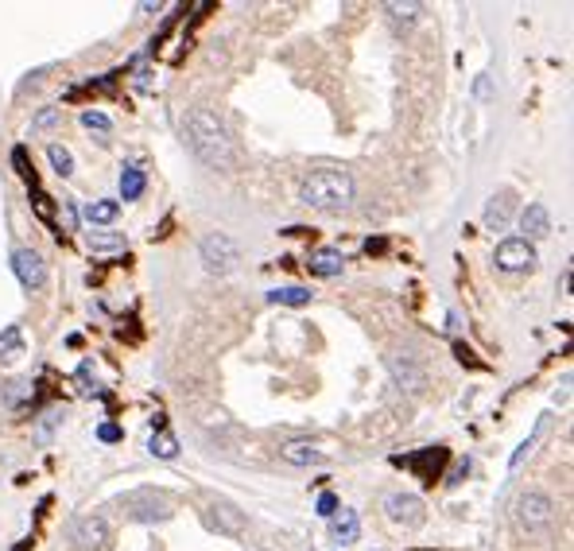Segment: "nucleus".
<instances>
[{"instance_id": "f257e3e1", "label": "nucleus", "mask_w": 574, "mask_h": 551, "mask_svg": "<svg viewBox=\"0 0 574 551\" xmlns=\"http://www.w3.org/2000/svg\"><path fill=\"white\" fill-rule=\"evenodd\" d=\"M187 140H190V152L206 167H214V172H233L237 167V148L229 140V129L206 105L187 116Z\"/></svg>"}, {"instance_id": "f03ea898", "label": "nucleus", "mask_w": 574, "mask_h": 551, "mask_svg": "<svg viewBox=\"0 0 574 551\" xmlns=\"http://www.w3.org/2000/svg\"><path fill=\"white\" fill-rule=\"evenodd\" d=\"M299 198L315 210H342L354 203V175L342 172V167H318L303 179Z\"/></svg>"}, {"instance_id": "7ed1b4c3", "label": "nucleus", "mask_w": 574, "mask_h": 551, "mask_svg": "<svg viewBox=\"0 0 574 551\" xmlns=\"http://www.w3.org/2000/svg\"><path fill=\"white\" fill-rule=\"evenodd\" d=\"M198 252H202V264H206L210 272H233L241 264V249L229 233H206Z\"/></svg>"}, {"instance_id": "20e7f679", "label": "nucleus", "mask_w": 574, "mask_h": 551, "mask_svg": "<svg viewBox=\"0 0 574 551\" xmlns=\"http://www.w3.org/2000/svg\"><path fill=\"white\" fill-rule=\"evenodd\" d=\"M121 505L129 508L136 521H163V516H171V497L163 490H136L129 497H121Z\"/></svg>"}, {"instance_id": "39448f33", "label": "nucleus", "mask_w": 574, "mask_h": 551, "mask_svg": "<svg viewBox=\"0 0 574 551\" xmlns=\"http://www.w3.org/2000/svg\"><path fill=\"white\" fill-rule=\"evenodd\" d=\"M493 264L501 272H531L536 268V249H531V241H524V237H505L493 252Z\"/></svg>"}, {"instance_id": "423d86ee", "label": "nucleus", "mask_w": 574, "mask_h": 551, "mask_svg": "<svg viewBox=\"0 0 574 551\" xmlns=\"http://www.w3.org/2000/svg\"><path fill=\"white\" fill-rule=\"evenodd\" d=\"M551 516H555V505H551L547 493H524L516 501V524L524 528V532H539V528H547Z\"/></svg>"}, {"instance_id": "0eeeda50", "label": "nucleus", "mask_w": 574, "mask_h": 551, "mask_svg": "<svg viewBox=\"0 0 574 551\" xmlns=\"http://www.w3.org/2000/svg\"><path fill=\"white\" fill-rule=\"evenodd\" d=\"M12 272H16V280L24 283L28 291H39L47 283V264H44V257H39L36 249H16L12 252Z\"/></svg>"}, {"instance_id": "6e6552de", "label": "nucleus", "mask_w": 574, "mask_h": 551, "mask_svg": "<svg viewBox=\"0 0 574 551\" xmlns=\"http://www.w3.org/2000/svg\"><path fill=\"white\" fill-rule=\"evenodd\" d=\"M385 513H388V521L416 528L423 521V501H419L416 493H392L388 501H385Z\"/></svg>"}, {"instance_id": "1a4fd4ad", "label": "nucleus", "mask_w": 574, "mask_h": 551, "mask_svg": "<svg viewBox=\"0 0 574 551\" xmlns=\"http://www.w3.org/2000/svg\"><path fill=\"white\" fill-rule=\"evenodd\" d=\"M206 524L218 528V532H226V536H241L244 532V513H237V508L226 505V501H214L206 508Z\"/></svg>"}, {"instance_id": "9d476101", "label": "nucleus", "mask_w": 574, "mask_h": 551, "mask_svg": "<svg viewBox=\"0 0 574 551\" xmlns=\"http://www.w3.org/2000/svg\"><path fill=\"white\" fill-rule=\"evenodd\" d=\"M74 544L78 547H105L109 544V524H105L101 516H82V521L74 524Z\"/></svg>"}, {"instance_id": "9b49d317", "label": "nucleus", "mask_w": 574, "mask_h": 551, "mask_svg": "<svg viewBox=\"0 0 574 551\" xmlns=\"http://www.w3.org/2000/svg\"><path fill=\"white\" fill-rule=\"evenodd\" d=\"M280 459L287 466H318V462H326V454L318 451L311 439H291V443H283L280 447Z\"/></svg>"}, {"instance_id": "f8f14e48", "label": "nucleus", "mask_w": 574, "mask_h": 551, "mask_svg": "<svg viewBox=\"0 0 574 551\" xmlns=\"http://www.w3.org/2000/svg\"><path fill=\"white\" fill-rule=\"evenodd\" d=\"M342 268H346V257L338 249H315L311 257H307V272L323 276V280H334V276H342Z\"/></svg>"}, {"instance_id": "ddd939ff", "label": "nucleus", "mask_w": 574, "mask_h": 551, "mask_svg": "<svg viewBox=\"0 0 574 551\" xmlns=\"http://www.w3.org/2000/svg\"><path fill=\"white\" fill-rule=\"evenodd\" d=\"M520 229H524L528 237H547V233H551V214H547V206H544V203H528L524 214H520ZM528 237H524V241H528Z\"/></svg>"}, {"instance_id": "4468645a", "label": "nucleus", "mask_w": 574, "mask_h": 551, "mask_svg": "<svg viewBox=\"0 0 574 551\" xmlns=\"http://www.w3.org/2000/svg\"><path fill=\"white\" fill-rule=\"evenodd\" d=\"M508 218H513V195H508V190H501V195H493V203L485 206V226L501 233L508 226Z\"/></svg>"}, {"instance_id": "2eb2a0df", "label": "nucleus", "mask_w": 574, "mask_h": 551, "mask_svg": "<svg viewBox=\"0 0 574 551\" xmlns=\"http://www.w3.org/2000/svg\"><path fill=\"white\" fill-rule=\"evenodd\" d=\"M385 12H388V24L396 28V31H411L416 28V20H419V12H423V4H416V0H408V4H385Z\"/></svg>"}, {"instance_id": "dca6fc26", "label": "nucleus", "mask_w": 574, "mask_h": 551, "mask_svg": "<svg viewBox=\"0 0 574 551\" xmlns=\"http://www.w3.org/2000/svg\"><path fill=\"white\" fill-rule=\"evenodd\" d=\"M331 536L338 539V544H354V539L361 536V521L357 513H349V508H342V513L331 516Z\"/></svg>"}, {"instance_id": "f3484780", "label": "nucleus", "mask_w": 574, "mask_h": 551, "mask_svg": "<svg viewBox=\"0 0 574 551\" xmlns=\"http://www.w3.org/2000/svg\"><path fill=\"white\" fill-rule=\"evenodd\" d=\"M24 357V331L20 326H4L0 331V365H12Z\"/></svg>"}, {"instance_id": "a211bd4d", "label": "nucleus", "mask_w": 574, "mask_h": 551, "mask_svg": "<svg viewBox=\"0 0 574 551\" xmlns=\"http://www.w3.org/2000/svg\"><path fill=\"white\" fill-rule=\"evenodd\" d=\"M116 214H121V203H116V198H98V203L82 206V218H86L90 226H109V221H116Z\"/></svg>"}, {"instance_id": "6ab92c4d", "label": "nucleus", "mask_w": 574, "mask_h": 551, "mask_svg": "<svg viewBox=\"0 0 574 551\" xmlns=\"http://www.w3.org/2000/svg\"><path fill=\"white\" fill-rule=\"evenodd\" d=\"M144 187H147V179H144L140 167H136V164L124 167V172H121V198H124V203H136V198L144 195Z\"/></svg>"}, {"instance_id": "aec40b11", "label": "nucleus", "mask_w": 574, "mask_h": 551, "mask_svg": "<svg viewBox=\"0 0 574 551\" xmlns=\"http://www.w3.org/2000/svg\"><path fill=\"white\" fill-rule=\"evenodd\" d=\"M268 303H280V307H307V303H311V288H299V283H287V288L268 291Z\"/></svg>"}, {"instance_id": "412c9836", "label": "nucleus", "mask_w": 574, "mask_h": 551, "mask_svg": "<svg viewBox=\"0 0 574 551\" xmlns=\"http://www.w3.org/2000/svg\"><path fill=\"white\" fill-rule=\"evenodd\" d=\"M86 249L90 252H121L124 249V233H90Z\"/></svg>"}, {"instance_id": "4be33fe9", "label": "nucleus", "mask_w": 574, "mask_h": 551, "mask_svg": "<svg viewBox=\"0 0 574 551\" xmlns=\"http://www.w3.org/2000/svg\"><path fill=\"white\" fill-rule=\"evenodd\" d=\"M544 431H547V416H544V419H539V423H536V431H531V435H528L524 443H520V451L513 454V462H508V470H513V474H516V470H520V466H524V459H528V454H531V447H536V443H539V439H544Z\"/></svg>"}, {"instance_id": "5701e85b", "label": "nucleus", "mask_w": 574, "mask_h": 551, "mask_svg": "<svg viewBox=\"0 0 574 551\" xmlns=\"http://www.w3.org/2000/svg\"><path fill=\"white\" fill-rule=\"evenodd\" d=\"M31 388H36L31 380H8V385H4V404L8 408H24L31 400Z\"/></svg>"}, {"instance_id": "b1692460", "label": "nucleus", "mask_w": 574, "mask_h": 551, "mask_svg": "<svg viewBox=\"0 0 574 551\" xmlns=\"http://www.w3.org/2000/svg\"><path fill=\"white\" fill-rule=\"evenodd\" d=\"M152 454L155 459H163V462H171L179 454V439L171 435V431H155L152 435Z\"/></svg>"}, {"instance_id": "393cba45", "label": "nucleus", "mask_w": 574, "mask_h": 551, "mask_svg": "<svg viewBox=\"0 0 574 551\" xmlns=\"http://www.w3.org/2000/svg\"><path fill=\"white\" fill-rule=\"evenodd\" d=\"M47 160H51V167H55L59 175H74V156L62 144H47Z\"/></svg>"}, {"instance_id": "a878e982", "label": "nucleus", "mask_w": 574, "mask_h": 551, "mask_svg": "<svg viewBox=\"0 0 574 551\" xmlns=\"http://www.w3.org/2000/svg\"><path fill=\"white\" fill-rule=\"evenodd\" d=\"M59 221H62V229H67V233L78 229V206H74V198H62V206H59Z\"/></svg>"}, {"instance_id": "bb28decb", "label": "nucleus", "mask_w": 574, "mask_h": 551, "mask_svg": "<svg viewBox=\"0 0 574 551\" xmlns=\"http://www.w3.org/2000/svg\"><path fill=\"white\" fill-rule=\"evenodd\" d=\"M82 124H86V129H98V132H109V129H113L109 116L98 113V109H86V113H82Z\"/></svg>"}, {"instance_id": "cd10ccee", "label": "nucleus", "mask_w": 574, "mask_h": 551, "mask_svg": "<svg viewBox=\"0 0 574 551\" xmlns=\"http://www.w3.org/2000/svg\"><path fill=\"white\" fill-rule=\"evenodd\" d=\"M51 124H59V109H39L36 113V121H31V132H44V129H51Z\"/></svg>"}, {"instance_id": "c85d7f7f", "label": "nucleus", "mask_w": 574, "mask_h": 551, "mask_svg": "<svg viewBox=\"0 0 574 551\" xmlns=\"http://www.w3.org/2000/svg\"><path fill=\"white\" fill-rule=\"evenodd\" d=\"M315 508H318L323 516H334V513H338V497H334V493H318V505H315Z\"/></svg>"}, {"instance_id": "c756f323", "label": "nucleus", "mask_w": 574, "mask_h": 551, "mask_svg": "<svg viewBox=\"0 0 574 551\" xmlns=\"http://www.w3.org/2000/svg\"><path fill=\"white\" fill-rule=\"evenodd\" d=\"M121 435H124V431L116 427V423H101V427H98V439H101V443H116Z\"/></svg>"}, {"instance_id": "7c9ffc66", "label": "nucleus", "mask_w": 574, "mask_h": 551, "mask_svg": "<svg viewBox=\"0 0 574 551\" xmlns=\"http://www.w3.org/2000/svg\"><path fill=\"white\" fill-rule=\"evenodd\" d=\"M12 164H16V172H20V175L31 179V164H28V152H24V148H16V152H12Z\"/></svg>"}, {"instance_id": "2f4dec72", "label": "nucleus", "mask_w": 574, "mask_h": 551, "mask_svg": "<svg viewBox=\"0 0 574 551\" xmlns=\"http://www.w3.org/2000/svg\"><path fill=\"white\" fill-rule=\"evenodd\" d=\"M466 474H470V459H462V462L454 466L450 474H446V485H454V482H458V478H466Z\"/></svg>"}]
</instances>
